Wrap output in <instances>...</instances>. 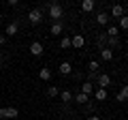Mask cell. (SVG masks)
<instances>
[{
  "instance_id": "obj_1",
  "label": "cell",
  "mask_w": 128,
  "mask_h": 120,
  "mask_svg": "<svg viewBox=\"0 0 128 120\" xmlns=\"http://www.w3.org/2000/svg\"><path fill=\"white\" fill-rule=\"evenodd\" d=\"M47 11H49V17H54V22H60L64 15V9L58 5V2H51V5H47Z\"/></svg>"
},
{
  "instance_id": "obj_2",
  "label": "cell",
  "mask_w": 128,
  "mask_h": 120,
  "mask_svg": "<svg viewBox=\"0 0 128 120\" xmlns=\"http://www.w3.org/2000/svg\"><path fill=\"white\" fill-rule=\"evenodd\" d=\"M28 22L30 24H41L43 22V11L41 9H32L30 13H28Z\"/></svg>"
},
{
  "instance_id": "obj_3",
  "label": "cell",
  "mask_w": 128,
  "mask_h": 120,
  "mask_svg": "<svg viewBox=\"0 0 128 120\" xmlns=\"http://www.w3.org/2000/svg\"><path fill=\"white\" fill-rule=\"evenodd\" d=\"M96 84H98V88H105V90H107V88L111 86V77H109L107 73H98V77H96Z\"/></svg>"
},
{
  "instance_id": "obj_4",
  "label": "cell",
  "mask_w": 128,
  "mask_h": 120,
  "mask_svg": "<svg viewBox=\"0 0 128 120\" xmlns=\"http://www.w3.org/2000/svg\"><path fill=\"white\" fill-rule=\"evenodd\" d=\"M83 45H86V39H83V34H73V37H70V47H75V49H81Z\"/></svg>"
},
{
  "instance_id": "obj_5",
  "label": "cell",
  "mask_w": 128,
  "mask_h": 120,
  "mask_svg": "<svg viewBox=\"0 0 128 120\" xmlns=\"http://www.w3.org/2000/svg\"><path fill=\"white\" fill-rule=\"evenodd\" d=\"M43 43H38V41H32L30 43V54L32 56H43Z\"/></svg>"
},
{
  "instance_id": "obj_6",
  "label": "cell",
  "mask_w": 128,
  "mask_h": 120,
  "mask_svg": "<svg viewBox=\"0 0 128 120\" xmlns=\"http://www.w3.org/2000/svg\"><path fill=\"white\" fill-rule=\"evenodd\" d=\"M109 19H111V15L107 11H100L96 15V24H100V26H109Z\"/></svg>"
},
{
  "instance_id": "obj_7",
  "label": "cell",
  "mask_w": 128,
  "mask_h": 120,
  "mask_svg": "<svg viewBox=\"0 0 128 120\" xmlns=\"http://www.w3.org/2000/svg\"><path fill=\"white\" fill-rule=\"evenodd\" d=\"M2 114H4V118H17V107H13V105H9V107H2Z\"/></svg>"
},
{
  "instance_id": "obj_8",
  "label": "cell",
  "mask_w": 128,
  "mask_h": 120,
  "mask_svg": "<svg viewBox=\"0 0 128 120\" xmlns=\"http://www.w3.org/2000/svg\"><path fill=\"white\" fill-rule=\"evenodd\" d=\"M94 9H96L94 0H83V2H81V11H86V13H92Z\"/></svg>"
},
{
  "instance_id": "obj_9",
  "label": "cell",
  "mask_w": 128,
  "mask_h": 120,
  "mask_svg": "<svg viewBox=\"0 0 128 120\" xmlns=\"http://www.w3.org/2000/svg\"><path fill=\"white\" fill-rule=\"evenodd\" d=\"M19 32V22H11L9 26H6V37H13V34Z\"/></svg>"
},
{
  "instance_id": "obj_10",
  "label": "cell",
  "mask_w": 128,
  "mask_h": 120,
  "mask_svg": "<svg viewBox=\"0 0 128 120\" xmlns=\"http://www.w3.org/2000/svg\"><path fill=\"white\" fill-rule=\"evenodd\" d=\"M100 58L105 60V62L113 60V49H111V47H102V49H100Z\"/></svg>"
},
{
  "instance_id": "obj_11",
  "label": "cell",
  "mask_w": 128,
  "mask_h": 120,
  "mask_svg": "<svg viewBox=\"0 0 128 120\" xmlns=\"http://www.w3.org/2000/svg\"><path fill=\"white\" fill-rule=\"evenodd\" d=\"M115 99H118L120 103H126V101H128V84L122 88V90H120L118 94H115Z\"/></svg>"
},
{
  "instance_id": "obj_12",
  "label": "cell",
  "mask_w": 128,
  "mask_h": 120,
  "mask_svg": "<svg viewBox=\"0 0 128 120\" xmlns=\"http://www.w3.org/2000/svg\"><path fill=\"white\" fill-rule=\"evenodd\" d=\"M79 92H83V94H88V97H90V94L94 92V84H92V82H83V84H81V90H79Z\"/></svg>"
},
{
  "instance_id": "obj_13",
  "label": "cell",
  "mask_w": 128,
  "mask_h": 120,
  "mask_svg": "<svg viewBox=\"0 0 128 120\" xmlns=\"http://www.w3.org/2000/svg\"><path fill=\"white\" fill-rule=\"evenodd\" d=\"M58 71H60V75H70L73 73V65H70V62H62Z\"/></svg>"
},
{
  "instance_id": "obj_14",
  "label": "cell",
  "mask_w": 128,
  "mask_h": 120,
  "mask_svg": "<svg viewBox=\"0 0 128 120\" xmlns=\"http://www.w3.org/2000/svg\"><path fill=\"white\" fill-rule=\"evenodd\" d=\"M38 79H43V82H49V79H51V69L43 67V69L38 71Z\"/></svg>"
},
{
  "instance_id": "obj_15",
  "label": "cell",
  "mask_w": 128,
  "mask_h": 120,
  "mask_svg": "<svg viewBox=\"0 0 128 120\" xmlns=\"http://www.w3.org/2000/svg\"><path fill=\"white\" fill-rule=\"evenodd\" d=\"M73 99L79 103V105H88V103H90V97H88V94H83V92H77Z\"/></svg>"
},
{
  "instance_id": "obj_16",
  "label": "cell",
  "mask_w": 128,
  "mask_h": 120,
  "mask_svg": "<svg viewBox=\"0 0 128 120\" xmlns=\"http://www.w3.org/2000/svg\"><path fill=\"white\" fill-rule=\"evenodd\" d=\"M109 15H113V17H122V15H124V7L122 5H113V7H111V13Z\"/></svg>"
},
{
  "instance_id": "obj_17",
  "label": "cell",
  "mask_w": 128,
  "mask_h": 120,
  "mask_svg": "<svg viewBox=\"0 0 128 120\" xmlns=\"http://www.w3.org/2000/svg\"><path fill=\"white\" fill-rule=\"evenodd\" d=\"M107 37H109V39H115V37H120V28L118 26H107Z\"/></svg>"
},
{
  "instance_id": "obj_18",
  "label": "cell",
  "mask_w": 128,
  "mask_h": 120,
  "mask_svg": "<svg viewBox=\"0 0 128 120\" xmlns=\"http://www.w3.org/2000/svg\"><path fill=\"white\" fill-rule=\"evenodd\" d=\"M94 97H96V101H107V90H105V88H96Z\"/></svg>"
},
{
  "instance_id": "obj_19",
  "label": "cell",
  "mask_w": 128,
  "mask_h": 120,
  "mask_svg": "<svg viewBox=\"0 0 128 120\" xmlns=\"http://www.w3.org/2000/svg\"><path fill=\"white\" fill-rule=\"evenodd\" d=\"M60 99H62L64 103H70L73 101V92H70V90H62V92H60Z\"/></svg>"
},
{
  "instance_id": "obj_20",
  "label": "cell",
  "mask_w": 128,
  "mask_h": 120,
  "mask_svg": "<svg viewBox=\"0 0 128 120\" xmlns=\"http://www.w3.org/2000/svg\"><path fill=\"white\" fill-rule=\"evenodd\" d=\"M62 30H64L62 22H54V26H51V34H62Z\"/></svg>"
},
{
  "instance_id": "obj_21",
  "label": "cell",
  "mask_w": 128,
  "mask_h": 120,
  "mask_svg": "<svg viewBox=\"0 0 128 120\" xmlns=\"http://www.w3.org/2000/svg\"><path fill=\"white\" fill-rule=\"evenodd\" d=\"M88 73H98V62L96 60H90L88 62Z\"/></svg>"
},
{
  "instance_id": "obj_22",
  "label": "cell",
  "mask_w": 128,
  "mask_h": 120,
  "mask_svg": "<svg viewBox=\"0 0 128 120\" xmlns=\"http://www.w3.org/2000/svg\"><path fill=\"white\" fill-rule=\"evenodd\" d=\"M118 28H122V30H128V15H126V13L120 17V26H118Z\"/></svg>"
},
{
  "instance_id": "obj_23",
  "label": "cell",
  "mask_w": 128,
  "mask_h": 120,
  "mask_svg": "<svg viewBox=\"0 0 128 120\" xmlns=\"http://www.w3.org/2000/svg\"><path fill=\"white\" fill-rule=\"evenodd\" d=\"M60 94V88L58 86H49L47 88V97H58Z\"/></svg>"
},
{
  "instance_id": "obj_24",
  "label": "cell",
  "mask_w": 128,
  "mask_h": 120,
  "mask_svg": "<svg viewBox=\"0 0 128 120\" xmlns=\"http://www.w3.org/2000/svg\"><path fill=\"white\" fill-rule=\"evenodd\" d=\"M60 47H62V49H68V47H70V37H62V41H60Z\"/></svg>"
},
{
  "instance_id": "obj_25",
  "label": "cell",
  "mask_w": 128,
  "mask_h": 120,
  "mask_svg": "<svg viewBox=\"0 0 128 120\" xmlns=\"http://www.w3.org/2000/svg\"><path fill=\"white\" fill-rule=\"evenodd\" d=\"M107 41H109L111 47H120V37H115V39H109V37H107Z\"/></svg>"
},
{
  "instance_id": "obj_26",
  "label": "cell",
  "mask_w": 128,
  "mask_h": 120,
  "mask_svg": "<svg viewBox=\"0 0 128 120\" xmlns=\"http://www.w3.org/2000/svg\"><path fill=\"white\" fill-rule=\"evenodd\" d=\"M94 109H96V105H94V103H88V105H86V111H88V114H94Z\"/></svg>"
},
{
  "instance_id": "obj_27",
  "label": "cell",
  "mask_w": 128,
  "mask_h": 120,
  "mask_svg": "<svg viewBox=\"0 0 128 120\" xmlns=\"http://www.w3.org/2000/svg\"><path fill=\"white\" fill-rule=\"evenodd\" d=\"M6 43V34H0V45H4Z\"/></svg>"
},
{
  "instance_id": "obj_28",
  "label": "cell",
  "mask_w": 128,
  "mask_h": 120,
  "mask_svg": "<svg viewBox=\"0 0 128 120\" xmlns=\"http://www.w3.org/2000/svg\"><path fill=\"white\" fill-rule=\"evenodd\" d=\"M88 120H100V118H98L96 114H92V116H88Z\"/></svg>"
},
{
  "instance_id": "obj_29",
  "label": "cell",
  "mask_w": 128,
  "mask_h": 120,
  "mask_svg": "<svg viewBox=\"0 0 128 120\" xmlns=\"http://www.w3.org/2000/svg\"><path fill=\"white\" fill-rule=\"evenodd\" d=\"M2 118H4V114H2V107H0V120H2Z\"/></svg>"
}]
</instances>
